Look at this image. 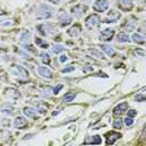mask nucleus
<instances>
[{
	"mask_svg": "<svg viewBox=\"0 0 146 146\" xmlns=\"http://www.w3.org/2000/svg\"><path fill=\"white\" fill-rule=\"evenodd\" d=\"M11 73H12V75H13V77H15V79H18L19 81H23V82L29 81V73L22 66L13 65L12 68H11Z\"/></svg>",
	"mask_w": 146,
	"mask_h": 146,
	"instance_id": "1",
	"label": "nucleus"
},
{
	"mask_svg": "<svg viewBox=\"0 0 146 146\" xmlns=\"http://www.w3.org/2000/svg\"><path fill=\"white\" fill-rule=\"evenodd\" d=\"M37 30H38L40 34L43 36H52L56 33L55 27L53 24H50V23H43V24L37 25Z\"/></svg>",
	"mask_w": 146,
	"mask_h": 146,
	"instance_id": "2",
	"label": "nucleus"
},
{
	"mask_svg": "<svg viewBox=\"0 0 146 146\" xmlns=\"http://www.w3.org/2000/svg\"><path fill=\"white\" fill-rule=\"evenodd\" d=\"M85 23H86V27L89 29H96L101 24V19L98 15L92 13V15H88L87 19L85 20Z\"/></svg>",
	"mask_w": 146,
	"mask_h": 146,
	"instance_id": "3",
	"label": "nucleus"
},
{
	"mask_svg": "<svg viewBox=\"0 0 146 146\" xmlns=\"http://www.w3.org/2000/svg\"><path fill=\"white\" fill-rule=\"evenodd\" d=\"M120 18H121V13L119 11H117V10H114V9H111L109 12L107 13L103 21L106 22L107 24H111V23H115Z\"/></svg>",
	"mask_w": 146,
	"mask_h": 146,
	"instance_id": "4",
	"label": "nucleus"
},
{
	"mask_svg": "<svg viewBox=\"0 0 146 146\" xmlns=\"http://www.w3.org/2000/svg\"><path fill=\"white\" fill-rule=\"evenodd\" d=\"M109 1L108 0H96L94 2V9L98 12H104L109 9Z\"/></svg>",
	"mask_w": 146,
	"mask_h": 146,
	"instance_id": "5",
	"label": "nucleus"
},
{
	"mask_svg": "<svg viewBox=\"0 0 146 146\" xmlns=\"http://www.w3.org/2000/svg\"><path fill=\"white\" fill-rule=\"evenodd\" d=\"M5 98H7L8 100H17V99H19L20 98V92H19V90L18 89H15V88H7L6 90H5Z\"/></svg>",
	"mask_w": 146,
	"mask_h": 146,
	"instance_id": "6",
	"label": "nucleus"
},
{
	"mask_svg": "<svg viewBox=\"0 0 146 146\" xmlns=\"http://www.w3.org/2000/svg\"><path fill=\"white\" fill-rule=\"evenodd\" d=\"M114 34H115V31L111 28H108V29H104L100 33L99 37H100V41H102V42H109L113 38Z\"/></svg>",
	"mask_w": 146,
	"mask_h": 146,
	"instance_id": "7",
	"label": "nucleus"
},
{
	"mask_svg": "<svg viewBox=\"0 0 146 146\" xmlns=\"http://www.w3.org/2000/svg\"><path fill=\"white\" fill-rule=\"evenodd\" d=\"M58 21L62 27H67V25H69L72 23L73 19L66 11H60V13L58 15Z\"/></svg>",
	"mask_w": 146,
	"mask_h": 146,
	"instance_id": "8",
	"label": "nucleus"
},
{
	"mask_svg": "<svg viewBox=\"0 0 146 146\" xmlns=\"http://www.w3.org/2000/svg\"><path fill=\"white\" fill-rule=\"evenodd\" d=\"M52 17V9L45 6V5H42L40 9H38V19H48Z\"/></svg>",
	"mask_w": 146,
	"mask_h": 146,
	"instance_id": "9",
	"label": "nucleus"
},
{
	"mask_svg": "<svg viewBox=\"0 0 146 146\" xmlns=\"http://www.w3.org/2000/svg\"><path fill=\"white\" fill-rule=\"evenodd\" d=\"M37 74L46 79H51L53 78V72H52L50 68L45 67V66H38L37 67Z\"/></svg>",
	"mask_w": 146,
	"mask_h": 146,
	"instance_id": "10",
	"label": "nucleus"
},
{
	"mask_svg": "<svg viewBox=\"0 0 146 146\" xmlns=\"http://www.w3.org/2000/svg\"><path fill=\"white\" fill-rule=\"evenodd\" d=\"M121 137H122L121 133H117V132H110V133L107 134V137H106L107 141H106V143H107V145L114 144L117 139H120Z\"/></svg>",
	"mask_w": 146,
	"mask_h": 146,
	"instance_id": "11",
	"label": "nucleus"
},
{
	"mask_svg": "<svg viewBox=\"0 0 146 146\" xmlns=\"http://www.w3.org/2000/svg\"><path fill=\"white\" fill-rule=\"evenodd\" d=\"M13 126L18 130H22L23 127L28 126V120L23 117H17L13 120Z\"/></svg>",
	"mask_w": 146,
	"mask_h": 146,
	"instance_id": "12",
	"label": "nucleus"
},
{
	"mask_svg": "<svg viewBox=\"0 0 146 146\" xmlns=\"http://www.w3.org/2000/svg\"><path fill=\"white\" fill-rule=\"evenodd\" d=\"M87 6H84V5H77V6H74L72 8V13L76 17H81L86 11H87Z\"/></svg>",
	"mask_w": 146,
	"mask_h": 146,
	"instance_id": "13",
	"label": "nucleus"
},
{
	"mask_svg": "<svg viewBox=\"0 0 146 146\" xmlns=\"http://www.w3.org/2000/svg\"><path fill=\"white\" fill-rule=\"evenodd\" d=\"M117 7L124 11H129L133 8V1L132 0H117Z\"/></svg>",
	"mask_w": 146,
	"mask_h": 146,
	"instance_id": "14",
	"label": "nucleus"
},
{
	"mask_svg": "<svg viewBox=\"0 0 146 146\" xmlns=\"http://www.w3.org/2000/svg\"><path fill=\"white\" fill-rule=\"evenodd\" d=\"M81 32V27L79 24H74L73 27H70L67 30V34L72 37H77Z\"/></svg>",
	"mask_w": 146,
	"mask_h": 146,
	"instance_id": "15",
	"label": "nucleus"
},
{
	"mask_svg": "<svg viewBox=\"0 0 146 146\" xmlns=\"http://www.w3.org/2000/svg\"><path fill=\"white\" fill-rule=\"evenodd\" d=\"M85 144H94V145H99L102 143V139L99 135H95V136H89L85 139L84 142Z\"/></svg>",
	"mask_w": 146,
	"mask_h": 146,
	"instance_id": "16",
	"label": "nucleus"
},
{
	"mask_svg": "<svg viewBox=\"0 0 146 146\" xmlns=\"http://www.w3.org/2000/svg\"><path fill=\"white\" fill-rule=\"evenodd\" d=\"M101 50L104 54H107L109 57H113V56H115V51H114V48L112 47V46H110L108 44H102L101 45Z\"/></svg>",
	"mask_w": 146,
	"mask_h": 146,
	"instance_id": "17",
	"label": "nucleus"
},
{
	"mask_svg": "<svg viewBox=\"0 0 146 146\" xmlns=\"http://www.w3.org/2000/svg\"><path fill=\"white\" fill-rule=\"evenodd\" d=\"M127 108H129V104H127V103L121 102L113 109V113H114V114H122V113H124L125 111L127 110Z\"/></svg>",
	"mask_w": 146,
	"mask_h": 146,
	"instance_id": "18",
	"label": "nucleus"
},
{
	"mask_svg": "<svg viewBox=\"0 0 146 146\" xmlns=\"http://www.w3.org/2000/svg\"><path fill=\"white\" fill-rule=\"evenodd\" d=\"M23 113L29 117H37L36 110L34 109V108H32V107H24V108H23Z\"/></svg>",
	"mask_w": 146,
	"mask_h": 146,
	"instance_id": "19",
	"label": "nucleus"
},
{
	"mask_svg": "<svg viewBox=\"0 0 146 146\" xmlns=\"http://www.w3.org/2000/svg\"><path fill=\"white\" fill-rule=\"evenodd\" d=\"M31 33H30L29 31H27V30H24V31H22L21 33V36H20V41H21V43L23 44H28L31 41Z\"/></svg>",
	"mask_w": 146,
	"mask_h": 146,
	"instance_id": "20",
	"label": "nucleus"
},
{
	"mask_svg": "<svg viewBox=\"0 0 146 146\" xmlns=\"http://www.w3.org/2000/svg\"><path fill=\"white\" fill-rule=\"evenodd\" d=\"M1 112L3 113V114H7V115H10V114H12L13 112H15V108L11 106V104H2V107H1Z\"/></svg>",
	"mask_w": 146,
	"mask_h": 146,
	"instance_id": "21",
	"label": "nucleus"
},
{
	"mask_svg": "<svg viewBox=\"0 0 146 146\" xmlns=\"http://www.w3.org/2000/svg\"><path fill=\"white\" fill-rule=\"evenodd\" d=\"M132 40H133V42H135V43H139V44L145 43V36H144L143 34H141V33H134V34L132 35Z\"/></svg>",
	"mask_w": 146,
	"mask_h": 146,
	"instance_id": "22",
	"label": "nucleus"
},
{
	"mask_svg": "<svg viewBox=\"0 0 146 146\" xmlns=\"http://www.w3.org/2000/svg\"><path fill=\"white\" fill-rule=\"evenodd\" d=\"M136 24H137L136 19L131 18V19H129V20H127V22H126V24H125V29L127 30V31H133V30L135 29Z\"/></svg>",
	"mask_w": 146,
	"mask_h": 146,
	"instance_id": "23",
	"label": "nucleus"
},
{
	"mask_svg": "<svg viewBox=\"0 0 146 146\" xmlns=\"http://www.w3.org/2000/svg\"><path fill=\"white\" fill-rule=\"evenodd\" d=\"M117 40L119 43H126V42H130V35L126 33H119Z\"/></svg>",
	"mask_w": 146,
	"mask_h": 146,
	"instance_id": "24",
	"label": "nucleus"
},
{
	"mask_svg": "<svg viewBox=\"0 0 146 146\" xmlns=\"http://www.w3.org/2000/svg\"><path fill=\"white\" fill-rule=\"evenodd\" d=\"M89 53L96 57V58H99V59H103L104 58V55L102 54V52L97 50V48H89Z\"/></svg>",
	"mask_w": 146,
	"mask_h": 146,
	"instance_id": "25",
	"label": "nucleus"
},
{
	"mask_svg": "<svg viewBox=\"0 0 146 146\" xmlns=\"http://www.w3.org/2000/svg\"><path fill=\"white\" fill-rule=\"evenodd\" d=\"M52 51H53L54 54H62L63 52L66 51V47L60 45V44H55V45L52 46Z\"/></svg>",
	"mask_w": 146,
	"mask_h": 146,
	"instance_id": "26",
	"label": "nucleus"
},
{
	"mask_svg": "<svg viewBox=\"0 0 146 146\" xmlns=\"http://www.w3.org/2000/svg\"><path fill=\"white\" fill-rule=\"evenodd\" d=\"M40 57H41V62H42L43 64H45V65H48V64L51 63V56H50L48 53L42 52L41 55H40Z\"/></svg>",
	"mask_w": 146,
	"mask_h": 146,
	"instance_id": "27",
	"label": "nucleus"
},
{
	"mask_svg": "<svg viewBox=\"0 0 146 146\" xmlns=\"http://www.w3.org/2000/svg\"><path fill=\"white\" fill-rule=\"evenodd\" d=\"M76 94L75 92H68V94H66L64 97H63V101L66 103H69V102H72L74 99L76 98Z\"/></svg>",
	"mask_w": 146,
	"mask_h": 146,
	"instance_id": "28",
	"label": "nucleus"
},
{
	"mask_svg": "<svg viewBox=\"0 0 146 146\" xmlns=\"http://www.w3.org/2000/svg\"><path fill=\"white\" fill-rule=\"evenodd\" d=\"M112 126H113V129H115V130H121V129L123 127V120H121V119L114 120Z\"/></svg>",
	"mask_w": 146,
	"mask_h": 146,
	"instance_id": "29",
	"label": "nucleus"
},
{
	"mask_svg": "<svg viewBox=\"0 0 146 146\" xmlns=\"http://www.w3.org/2000/svg\"><path fill=\"white\" fill-rule=\"evenodd\" d=\"M23 48H24L25 51H28L29 53H33V54H35V53H36L35 47H34V46H32V45H30V44H24V45H23Z\"/></svg>",
	"mask_w": 146,
	"mask_h": 146,
	"instance_id": "30",
	"label": "nucleus"
},
{
	"mask_svg": "<svg viewBox=\"0 0 146 146\" xmlns=\"http://www.w3.org/2000/svg\"><path fill=\"white\" fill-rule=\"evenodd\" d=\"M145 94L144 92H141V94H137V95L135 96V100L137 101V102H144L145 101Z\"/></svg>",
	"mask_w": 146,
	"mask_h": 146,
	"instance_id": "31",
	"label": "nucleus"
},
{
	"mask_svg": "<svg viewBox=\"0 0 146 146\" xmlns=\"http://www.w3.org/2000/svg\"><path fill=\"white\" fill-rule=\"evenodd\" d=\"M15 22L12 20H5V21H0V27H10V25H13Z\"/></svg>",
	"mask_w": 146,
	"mask_h": 146,
	"instance_id": "32",
	"label": "nucleus"
},
{
	"mask_svg": "<svg viewBox=\"0 0 146 146\" xmlns=\"http://www.w3.org/2000/svg\"><path fill=\"white\" fill-rule=\"evenodd\" d=\"M123 122H124L123 124H125L126 126H131V125L133 124V122H134V120H133V117H126Z\"/></svg>",
	"mask_w": 146,
	"mask_h": 146,
	"instance_id": "33",
	"label": "nucleus"
},
{
	"mask_svg": "<svg viewBox=\"0 0 146 146\" xmlns=\"http://www.w3.org/2000/svg\"><path fill=\"white\" fill-rule=\"evenodd\" d=\"M63 87H64L63 85H58V86L54 87V89H53V94H54V95H57L59 91H60V90L63 89Z\"/></svg>",
	"mask_w": 146,
	"mask_h": 146,
	"instance_id": "34",
	"label": "nucleus"
},
{
	"mask_svg": "<svg viewBox=\"0 0 146 146\" xmlns=\"http://www.w3.org/2000/svg\"><path fill=\"white\" fill-rule=\"evenodd\" d=\"M35 42H36L37 45H40V46H42V47H46V46H47V43H45L43 40H41V38H36Z\"/></svg>",
	"mask_w": 146,
	"mask_h": 146,
	"instance_id": "35",
	"label": "nucleus"
},
{
	"mask_svg": "<svg viewBox=\"0 0 146 146\" xmlns=\"http://www.w3.org/2000/svg\"><path fill=\"white\" fill-rule=\"evenodd\" d=\"M75 70V67L74 66H68L63 69V73H70V72H74Z\"/></svg>",
	"mask_w": 146,
	"mask_h": 146,
	"instance_id": "36",
	"label": "nucleus"
},
{
	"mask_svg": "<svg viewBox=\"0 0 146 146\" xmlns=\"http://www.w3.org/2000/svg\"><path fill=\"white\" fill-rule=\"evenodd\" d=\"M136 115V111L135 110H129V112H127V117H135Z\"/></svg>",
	"mask_w": 146,
	"mask_h": 146,
	"instance_id": "37",
	"label": "nucleus"
},
{
	"mask_svg": "<svg viewBox=\"0 0 146 146\" xmlns=\"http://www.w3.org/2000/svg\"><path fill=\"white\" fill-rule=\"evenodd\" d=\"M67 59H68V57H67L66 55H62V56L59 57V62H62V63H65Z\"/></svg>",
	"mask_w": 146,
	"mask_h": 146,
	"instance_id": "38",
	"label": "nucleus"
},
{
	"mask_svg": "<svg viewBox=\"0 0 146 146\" xmlns=\"http://www.w3.org/2000/svg\"><path fill=\"white\" fill-rule=\"evenodd\" d=\"M48 1H50V2H52V3H54V5H58L60 0H48Z\"/></svg>",
	"mask_w": 146,
	"mask_h": 146,
	"instance_id": "39",
	"label": "nucleus"
},
{
	"mask_svg": "<svg viewBox=\"0 0 146 146\" xmlns=\"http://www.w3.org/2000/svg\"><path fill=\"white\" fill-rule=\"evenodd\" d=\"M7 15V12L5 11V10H2V9H0V17H2V15Z\"/></svg>",
	"mask_w": 146,
	"mask_h": 146,
	"instance_id": "40",
	"label": "nucleus"
},
{
	"mask_svg": "<svg viewBox=\"0 0 146 146\" xmlns=\"http://www.w3.org/2000/svg\"><path fill=\"white\" fill-rule=\"evenodd\" d=\"M59 113H60V111H59V110H56L55 112H53V113H52V115H54V117H55V115H57V114H59Z\"/></svg>",
	"mask_w": 146,
	"mask_h": 146,
	"instance_id": "41",
	"label": "nucleus"
}]
</instances>
